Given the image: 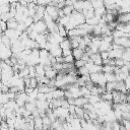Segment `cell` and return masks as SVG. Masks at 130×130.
<instances>
[{"instance_id":"obj_1","label":"cell","mask_w":130,"mask_h":130,"mask_svg":"<svg viewBox=\"0 0 130 130\" xmlns=\"http://www.w3.org/2000/svg\"><path fill=\"white\" fill-rule=\"evenodd\" d=\"M58 8L56 6H53V5H48L46 6V12L52 17V19L54 21H57L59 16H58Z\"/></svg>"},{"instance_id":"obj_2","label":"cell","mask_w":130,"mask_h":130,"mask_svg":"<svg viewBox=\"0 0 130 130\" xmlns=\"http://www.w3.org/2000/svg\"><path fill=\"white\" fill-rule=\"evenodd\" d=\"M53 57L58 58V57H62V49L60 48L59 45H52V48L49 52Z\"/></svg>"},{"instance_id":"obj_3","label":"cell","mask_w":130,"mask_h":130,"mask_svg":"<svg viewBox=\"0 0 130 130\" xmlns=\"http://www.w3.org/2000/svg\"><path fill=\"white\" fill-rule=\"evenodd\" d=\"M53 100H62L65 99V90L61 88H56L53 92Z\"/></svg>"},{"instance_id":"obj_4","label":"cell","mask_w":130,"mask_h":130,"mask_svg":"<svg viewBox=\"0 0 130 130\" xmlns=\"http://www.w3.org/2000/svg\"><path fill=\"white\" fill-rule=\"evenodd\" d=\"M89 59L92 61V63H93L94 65H99V66H102V65H103V59H102L100 53H95V54L90 55Z\"/></svg>"},{"instance_id":"obj_5","label":"cell","mask_w":130,"mask_h":130,"mask_svg":"<svg viewBox=\"0 0 130 130\" xmlns=\"http://www.w3.org/2000/svg\"><path fill=\"white\" fill-rule=\"evenodd\" d=\"M36 106L37 109H39L40 111H47L49 109L50 104L47 101H36Z\"/></svg>"},{"instance_id":"obj_6","label":"cell","mask_w":130,"mask_h":130,"mask_svg":"<svg viewBox=\"0 0 130 130\" xmlns=\"http://www.w3.org/2000/svg\"><path fill=\"white\" fill-rule=\"evenodd\" d=\"M111 50H112V44H109V43H106L105 41H102V43L100 45V48H99L100 53H102V52H109Z\"/></svg>"},{"instance_id":"obj_7","label":"cell","mask_w":130,"mask_h":130,"mask_svg":"<svg viewBox=\"0 0 130 130\" xmlns=\"http://www.w3.org/2000/svg\"><path fill=\"white\" fill-rule=\"evenodd\" d=\"M59 46H60V48H61L62 50H72L70 39H67V38H65V39L60 43Z\"/></svg>"},{"instance_id":"obj_8","label":"cell","mask_w":130,"mask_h":130,"mask_svg":"<svg viewBox=\"0 0 130 130\" xmlns=\"http://www.w3.org/2000/svg\"><path fill=\"white\" fill-rule=\"evenodd\" d=\"M56 88H53V87H50L49 85H39L38 86V90L39 92L41 93H49V92H53Z\"/></svg>"},{"instance_id":"obj_9","label":"cell","mask_w":130,"mask_h":130,"mask_svg":"<svg viewBox=\"0 0 130 130\" xmlns=\"http://www.w3.org/2000/svg\"><path fill=\"white\" fill-rule=\"evenodd\" d=\"M88 104V100L84 96H80L78 99H75V103H74V106L76 107H79V108H83L84 105Z\"/></svg>"},{"instance_id":"obj_10","label":"cell","mask_w":130,"mask_h":130,"mask_svg":"<svg viewBox=\"0 0 130 130\" xmlns=\"http://www.w3.org/2000/svg\"><path fill=\"white\" fill-rule=\"evenodd\" d=\"M83 54H84V51H82V50L79 49V48H77V49H73V50H72V56L74 57L75 61H76V60H80V59L82 58Z\"/></svg>"},{"instance_id":"obj_11","label":"cell","mask_w":130,"mask_h":130,"mask_svg":"<svg viewBox=\"0 0 130 130\" xmlns=\"http://www.w3.org/2000/svg\"><path fill=\"white\" fill-rule=\"evenodd\" d=\"M117 91L119 92H122V93H125L127 94V88H126V85L124 83V81H121V82H116V89Z\"/></svg>"},{"instance_id":"obj_12","label":"cell","mask_w":130,"mask_h":130,"mask_svg":"<svg viewBox=\"0 0 130 130\" xmlns=\"http://www.w3.org/2000/svg\"><path fill=\"white\" fill-rule=\"evenodd\" d=\"M36 67V76H41V77H43V76H45V73H46V70H45V67L43 66V65H41V64H38L37 66H35Z\"/></svg>"},{"instance_id":"obj_13","label":"cell","mask_w":130,"mask_h":130,"mask_svg":"<svg viewBox=\"0 0 130 130\" xmlns=\"http://www.w3.org/2000/svg\"><path fill=\"white\" fill-rule=\"evenodd\" d=\"M87 100H88V104H90V105H92V106L102 101V99H101L100 95H92V94H90V95L87 98Z\"/></svg>"},{"instance_id":"obj_14","label":"cell","mask_w":130,"mask_h":130,"mask_svg":"<svg viewBox=\"0 0 130 130\" xmlns=\"http://www.w3.org/2000/svg\"><path fill=\"white\" fill-rule=\"evenodd\" d=\"M35 121V130L39 129V130H43V118L42 117H37L34 119Z\"/></svg>"},{"instance_id":"obj_15","label":"cell","mask_w":130,"mask_h":130,"mask_svg":"<svg viewBox=\"0 0 130 130\" xmlns=\"http://www.w3.org/2000/svg\"><path fill=\"white\" fill-rule=\"evenodd\" d=\"M69 20H70L69 16H63V17H59V18H58V20H57L56 22H57L59 25L66 26V25L69 23Z\"/></svg>"},{"instance_id":"obj_16","label":"cell","mask_w":130,"mask_h":130,"mask_svg":"<svg viewBox=\"0 0 130 130\" xmlns=\"http://www.w3.org/2000/svg\"><path fill=\"white\" fill-rule=\"evenodd\" d=\"M115 71V66L111 65H104L103 66V73L104 74H114Z\"/></svg>"},{"instance_id":"obj_17","label":"cell","mask_w":130,"mask_h":130,"mask_svg":"<svg viewBox=\"0 0 130 130\" xmlns=\"http://www.w3.org/2000/svg\"><path fill=\"white\" fill-rule=\"evenodd\" d=\"M83 3H84V1H75V3L73 4L74 10L78 11V12H82L83 11Z\"/></svg>"},{"instance_id":"obj_18","label":"cell","mask_w":130,"mask_h":130,"mask_svg":"<svg viewBox=\"0 0 130 130\" xmlns=\"http://www.w3.org/2000/svg\"><path fill=\"white\" fill-rule=\"evenodd\" d=\"M50 56V53L45 50V49H40V62L41 61H44V60H47Z\"/></svg>"},{"instance_id":"obj_19","label":"cell","mask_w":130,"mask_h":130,"mask_svg":"<svg viewBox=\"0 0 130 130\" xmlns=\"http://www.w3.org/2000/svg\"><path fill=\"white\" fill-rule=\"evenodd\" d=\"M101 99H102V101H105V102H112V103H113V93L106 91L104 94L101 95Z\"/></svg>"},{"instance_id":"obj_20","label":"cell","mask_w":130,"mask_h":130,"mask_svg":"<svg viewBox=\"0 0 130 130\" xmlns=\"http://www.w3.org/2000/svg\"><path fill=\"white\" fill-rule=\"evenodd\" d=\"M58 24V23H57ZM58 34L62 37V38H66V37H68V31H67V29L65 28V26H62V25H59L58 24Z\"/></svg>"},{"instance_id":"obj_21","label":"cell","mask_w":130,"mask_h":130,"mask_svg":"<svg viewBox=\"0 0 130 130\" xmlns=\"http://www.w3.org/2000/svg\"><path fill=\"white\" fill-rule=\"evenodd\" d=\"M17 25H18V22L14 18H12L9 21H7V28H9V29H16Z\"/></svg>"},{"instance_id":"obj_22","label":"cell","mask_w":130,"mask_h":130,"mask_svg":"<svg viewBox=\"0 0 130 130\" xmlns=\"http://www.w3.org/2000/svg\"><path fill=\"white\" fill-rule=\"evenodd\" d=\"M24 108H25V110H27V111H29V112H31V113H32V112L37 109L36 102H27V103L25 104Z\"/></svg>"},{"instance_id":"obj_23","label":"cell","mask_w":130,"mask_h":130,"mask_svg":"<svg viewBox=\"0 0 130 130\" xmlns=\"http://www.w3.org/2000/svg\"><path fill=\"white\" fill-rule=\"evenodd\" d=\"M105 87H106V91L113 92L116 89V82H107V84H106Z\"/></svg>"},{"instance_id":"obj_24","label":"cell","mask_w":130,"mask_h":130,"mask_svg":"<svg viewBox=\"0 0 130 130\" xmlns=\"http://www.w3.org/2000/svg\"><path fill=\"white\" fill-rule=\"evenodd\" d=\"M91 2V5H92V8L95 10V9H99V8H102L104 7V1H101V0H98V1H90Z\"/></svg>"},{"instance_id":"obj_25","label":"cell","mask_w":130,"mask_h":130,"mask_svg":"<svg viewBox=\"0 0 130 130\" xmlns=\"http://www.w3.org/2000/svg\"><path fill=\"white\" fill-rule=\"evenodd\" d=\"M28 74H29V69H28V67L26 66L24 69H22V70H20L19 72H18V75H19V77L20 78H25V77H28Z\"/></svg>"},{"instance_id":"obj_26","label":"cell","mask_w":130,"mask_h":130,"mask_svg":"<svg viewBox=\"0 0 130 130\" xmlns=\"http://www.w3.org/2000/svg\"><path fill=\"white\" fill-rule=\"evenodd\" d=\"M10 8H11V7H10V3L7 2L6 4L0 6V13H1V14H3V13H8V12L10 11Z\"/></svg>"},{"instance_id":"obj_27","label":"cell","mask_w":130,"mask_h":130,"mask_svg":"<svg viewBox=\"0 0 130 130\" xmlns=\"http://www.w3.org/2000/svg\"><path fill=\"white\" fill-rule=\"evenodd\" d=\"M62 10H63L65 16H70L72 14V12L74 11V8H73V6H65Z\"/></svg>"},{"instance_id":"obj_28","label":"cell","mask_w":130,"mask_h":130,"mask_svg":"<svg viewBox=\"0 0 130 130\" xmlns=\"http://www.w3.org/2000/svg\"><path fill=\"white\" fill-rule=\"evenodd\" d=\"M77 74H79L80 76H84V75H89V71H88V69L85 67V66H83V67H81V68H79V69H77Z\"/></svg>"},{"instance_id":"obj_29","label":"cell","mask_w":130,"mask_h":130,"mask_svg":"<svg viewBox=\"0 0 130 130\" xmlns=\"http://www.w3.org/2000/svg\"><path fill=\"white\" fill-rule=\"evenodd\" d=\"M122 59L125 62H129L130 63V50L129 49H125L124 50V53L122 55Z\"/></svg>"},{"instance_id":"obj_30","label":"cell","mask_w":130,"mask_h":130,"mask_svg":"<svg viewBox=\"0 0 130 130\" xmlns=\"http://www.w3.org/2000/svg\"><path fill=\"white\" fill-rule=\"evenodd\" d=\"M92 34L94 35V37H100L102 35V27L99 24L94 25L93 28H92Z\"/></svg>"},{"instance_id":"obj_31","label":"cell","mask_w":130,"mask_h":130,"mask_svg":"<svg viewBox=\"0 0 130 130\" xmlns=\"http://www.w3.org/2000/svg\"><path fill=\"white\" fill-rule=\"evenodd\" d=\"M85 64H86V62H85L84 60H82V59H80V60H76V61L74 62V67H75L76 69H79V68L85 66Z\"/></svg>"},{"instance_id":"obj_32","label":"cell","mask_w":130,"mask_h":130,"mask_svg":"<svg viewBox=\"0 0 130 130\" xmlns=\"http://www.w3.org/2000/svg\"><path fill=\"white\" fill-rule=\"evenodd\" d=\"M8 102H9V100H8L6 93H0V106H4Z\"/></svg>"},{"instance_id":"obj_33","label":"cell","mask_w":130,"mask_h":130,"mask_svg":"<svg viewBox=\"0 0 130 130\" xmlns=\"http://www.w3.org/2000/svg\"><path fill=\"white\" fill-rule=\"evenodd\" d=\"M128 76L124 73H119V74H116V82H121V81H125V79L127 78Z\"/></svg>"},{"instance_id":"obj_34","label":"cell","mask_w":130,"mask_h":130,"mask_svg":"<svg viewBox=\"0 0 130 130\" xmlns=\"http://www.w3.org/2000/svg\"><path fill=\"white\" fill-rule=\"evenodd\" d=\"M107 82H116V75L115 74H105Z\"/></svg>"},{"instance_id":"obj_35","label":"cell","mask_w":130,"mask_h":130,"mask_svg":"<svg viewBox=\"0 0 130 130\" xmlns=\"http://www.w3.org/2000/svg\"><path fill=\"white\" fill-rule=\"evenodd\" d=\"M23 23H24V25H25L26 28H27V27H30V26L35 23V21H34V18H32V17H27V18L23 21Z\"/></svg>"},{"instance_id":"obj_36","label":"cell","mask_w":130,"mask_h":130,"mask_svg":"<svg viewBox=\"0 0 130 130\" xmlns=\"http://www.w3.org/2000/svg\"><path fill=\"white\" fill-rule=\"evenodd\" d=\"M73 62H75V59L72 55H69V56H66L64 57V63H68V64H74Z\"/></svg>"},{"instance_id":"obj_37","label":"cell","mask_w":130,"mask_h":130,"mask_svg":"<svg viewBox=\"0 0 130 130\" xmlns=\"http://www.w3.org/2000/svg\"><path fill=\"white\" fill-rule=\"evenodd\" d=\"M102 39H103V41H105L106 43H109V44H113V42H114L113 36H102Z\"/></svg>"},{"instance_id":"obj_38","label":"cell","mask_w":130,"mask_h":130,"mask_svg":"<svg viewBox=\"0 0 130 130\" xmlns=\"http://www.w3.org/2000/svg\"><path fill=\"white\" fill-rule=\"evenodd\" d=\"M28 69H29L28 77H29V78H35L36 75H37V74H36V67H35V66H29Z\"/></svg>"},{"instance_id":"obj_39","label":"cell","mask_w":130,"mask_h":130,"mask_svg":"<svg viewBox=\"0 0 130 130\" xmlns=\"http://www.w3.org/2000/svg\"><path fill=\"white\" fill-rule=\"evenodd\" d=\"M124 64H125V61H124L122 58H120V59H116V60H115V66H116V67L121 68V67L124 66Z\"/></svg>"},{"instance_id":"obj_40","label":"cell","mask_w":130,"mask_h":130,"mask_svg":"<svg viewBox=\"0 0 130 130\" xmlns=\"http://www.w3.org/2000/svg\"><path fill=\"white\" fill-rule=\"evenodd\" d=\"M90 94H92V95H100L99 94V87H98V85H93L92 86V88L90 89Z\"/></svg>"},{"instance_id":"obj_41","label":"cell","mask_w":130,"mask_h":130,"mask_svg":"<svg viewBox=\"0 0 130 130\" xmlns=\"http://www.w3.org/2000/svg\"><path fill=\"white\" fill-rule=\"evenodd\" d=\"M14 119L15 118H13V119H6V122L8 124L9 129H14Z\"/></svg>"},{"instance_id":"obj_42","label":"cell","mask_w":130,"mask_h":130,"mask_svg":"<svg viewBox=\"0 0 130 130\" xmlns=\"http://www.w3.org/2000/svg\"><path fill=\"white\" fill-rule=\"evenodd\" d=\"M0 29H1L3 32L6 31V30H7V22L0 20Z\"/></svg>"},{"instance_id":"obj_43","label":"cell","mask_w":130,"mask_h":130,"mask_svg":"<svg viewBox=\"0 0 130 130\" xmlns=\"http://www.w3.org/2000/svg\"><path fill=\"white\" fill-rule=\"evenodd\" d=\"M120 127H121V124H119L118 121L112 123V130H120Z\"/></svg>"},{"instance_id":"obj_44","label":"cell","mask_w":130,"mask_h":130,"mask_svg":"<svg viewBox=\"0 0 130 130\" xmlns=\"http://www.w3.org/2000/svg\"><path fill=\"white\" fill-rule=\"evenodd\" d=\"M69 55H72V50H62V56L63 57H66Z\"/></svg>"},{"instance_id":"obj_45","label":"cell","mask_w":130,"mask_h":130,"mask_svg":"<svg viewBox=\"0 0 130 130\" xmlns=\"http://www.w3.org/2000/svg\"><path fill=\"white\" fill-rule=\"evenodd\" d=\"M100 54H101V57H102L103 61L109 59V52H102V53H100Z\"/></svg>"},{"instance_id":"obj_46","label":"cell","mask_w":130,"mask_h":130,"mask_svg":"<svg viewBox=\"0 0 130 130\" xmlns=\"http://www.w3.org/2000/svg\"><path fill=\"white\" fill-rule=\"evenodd\" d=\"M7 2L6 1H0V6H2V5H4V4H6Z\"/></svg>"},{"instance_id":"obj_47","label":"cell","mask_w":130,"mask_h":130,"mask_svg":"<svg viewBox=\"0 0 130 130\" xmlns=\"http://www.w3.org/2000/svg\"><path fill=\"white\" fill-rule=\"evenodd\" d=\"M0 130H9V128H0Z\"/></svg>"},{"instance_id":"obj_48","label":"cell","mask_w":130,"mask_h":130,"mask_svg":"<svg viewBox=\"0 0 130 130\" xmlns=\"http://www.w3.org/2000/svg\"><path fill=\"white\" fill-rule=\"evenodd\" d=\"M9 130H16V129H9Z\"/></svg>"}]
</instances>
